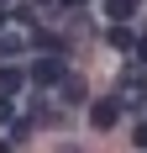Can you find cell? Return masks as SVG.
Here are the masks:
<instances>
[{
  "label": "cell",
  "mask_w": 147,
  "mask_h": 153,
  "mask_svg": "<svg viewBox=\"0 0 147 153\" xmlns=\"http://www.w3.org/2000/svg\"><path fill=\"white\" fill-rule=\"evenodd\" d=\"M58 153H74V148H58Z\"/></svg>",
  "instance_id": "14"
},
{
  "label": "cell",
  "mask_w": 147,
  "mask_h": 153,
  "mask_svg": "<svg viewBox=\"0 0 147 153\" xmlns=\"http://www.w3.org/2000/svg\"><path fill=\"white\" fill-rule=\"evenodd\" d=\"M132 143H137V148L147 153V122H142V127H137V132H132Z\"/></svg>",
  "instance_id": "9"
},
{
  "label": "cell",
  "mask_w": 147,
  "mask_h": 153,
  "mask_svg": "<svg viewBox=\"0 0 147 153\" xmlns=\"http://www.w3.org/2000/svg\"><path fill=\"white\" fill-rule=\"evenodd\" d=\"M11 137H16V143H21V137H32V122H26V116H16V122H11Z\"/></svg>",
  "instance_id": "7"
},
{
  "label": "cell",
  "mask_w": 147,
  "mask_h": 153,
  "mask_svg": "<svg viewBox=\"0 0 147 153\" xmlns=\"http://www.w3.org/2000/svg\"><path fill=\"white\" fill-rule=\"evenodd\" d=\"M137 58H142V63H147V37H137Z\"/></svg>",
  "instance_id": "10"
},
{
  "label": "cell",
  "mask_w": 147,
  "mask_h": 153,
  "mask_svg": "<svg viewBox=\"0 0 147 153\" xmlns=\"http://www.w3.org/2000/svg\"><path fill=\"white\" fill-rule=\"evenodd\" d=\"M11 122H16V111H11V100L0 95V127H11Z\"/></svg>",
  "instance_id": "8"
},
{
  "label": "cell",
  "mask_w": 147,
  "mask_h": 153,
  "mask_svg": "<svg viewBox=\"0 0 147 153\" xmlns=\"http://www.w3.org/2000/svg\"><path fill=\"white\" fill-rule=\"evenodd\" d=\"M26 74H32V85H63V58H37Z\"/></svg>",
  "instance_id": "2"
},
{
  "label": "cell",
  "mask_w": 147,
  "mask_h": 153,
  "mask_svg": "<svg viewBox=\"0 0 147 153\" xmlns=\"http://www.w3.org/2000/svg\"><path fill=\"white\" fill-rule=\"evenodd\" d=\"M0 27H5V5H0Z\"/></svg>",
  "instance_id": "12"
},
{
  "label": "cell",
  "mask_w": 147,
  "mask_h": 153,
  "mask_svg": "<svg viewBox=\"0 0 147 153\" xmlns=\"http://www.w3.org/2000/svg\"><path fill=\"white\" fill-rule=\"evenodd\" d=\"M116 122H121V95H105V100L89 106V127H95V132H110Z\"/></svg>",
  "instance_id": "1"
},
{
  "label": "cell",
  "mask_w": 147,
  "mask_h": 153,
  "mask_svg": "<svg viewBox=\"0 0 147 153\" xmlns=\"http://www.w3.org/2000/svg\"><path fill=\"white\" fill-rule=\"evenodd\" d=\"M58 90H63V100H68V106H79V100H84V79H79V74H63Z\"/></svg>",
  "instance_id": "4"
},
{
  "label": "cell",
  "mask_w": 147,
  "mask_h": 153,
  "mask_svg": "<svg viewBox=\"0 0 147 153\" xmlns=\"http://www.w3.org/2000/svg\"><path fill=\"white\" fill-rule=\"evenodd\" d=\"M63 5H84V0H63Z\"/></svg>",
  "instance_id": "13"
},
{
  "label": "cell",
  "mask_w": 147,
  "mask_h": 153,
  "mask_svg": "<svg viewBox=\"0 0 147 153\" xmlns=\"http://www.w3.org/2000/svg\"><path fill=\"white\" fill-rule=\"evenodd\" d=\"M105 42L116 48V53H137V37H132V32H126V21H116V27H110V37H105Z\"/></svg>",
  "instance_id": "3"
},
{
  "label": "cell",
  "mask_w": 147,
  "mask_h": 153,
  "mask_svg": "<svg viewBox=\"0 0 147 153\" xmlns=\"http://www.w3.org/2000/svg\"><path fill=\"white\" fill-rule=\"evenodd\" d=\"M132 11H137V0H105V16L110 21H126Z\"/></svg>",
  "instance_id": "6"
},
{
  "label": "cell",
  "mask_w": 147,
  "mask_h": 153,
  "mask_svg": "<svg viewBox=\"0 0 147 153\" xmlns=\"http://www.w3.org/2000/svg\"><path fill=\"white\" fill-rule=\"evenodd\" d=\"M26 79H32V74H21V69H0V95H16Z\"/></svg>",
  "instance_id": "5"
},
{
  "label": "cell",
  "mask_w": 147,
  "mask_h": 153,
  "mask_svg": "<svg viewBox=\"0 0 147 153\" xmlns=\"http://www.w3.org/2000/svg\"><path fill=\"white\" fill-rule=\"evenodd\" d=\"M0 5H5V0H0Z\"/></svg>",
  "instance_id": "15"
},
{
  "label": "cell",
  "mask_w": 147,
  "mask_h": 153,
  "mask_svg": "<svg viewBox=\"0 0 147 153\" xmlns=\"http://www.w3.org/2000/svg\"><path fill=\"white\" fill-rule=\"evenodd\" d=\"M0 153H11V143H5V137H0Z\"/></svg>",
  "instance_id": "11"
}]
</instances>
